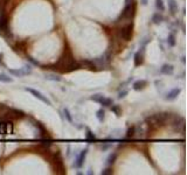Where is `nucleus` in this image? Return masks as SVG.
<instances>
[{
    "label": "nucleus",
    "instance_id": "obj_1",
    "mask_svg": "<svg viewBox=\"0 0 187 175\" xmlns=\"http://www.w3.org/2000/svg\"><path fill=\"white\" fill-rule=\"evenodd\" d=\"M54 67H55L54 69H57L59 71H62V72H70V71L79 70V69L82 68L81 63L75 61L74 55H73L71 50L69 48H67L65 50L63 55L60 57V60L57 61V63Z\"/></svg>",
    "mask_w": 187,
    "mask_h": 175
},
{
    "label": "nucleus",
    "instance_id": "obj_2",
    "mask_svg": "<svg viewBox=\"0 0 187 175\" xmlns=\"http://www.w3.org/2000/svg\"><path fill=\"white\" fill-rule=\"evenodd\" d=\"M170 117H171L170 113H157L151 117H147L146 123H148V125H151V126H160L168 120Z\"/></svg>",
    "mask_w": 187,
    "mask_h": 175
},
{
    "label": "nucleus",
    "instance_id": "obj_3",
    "mask_svg": "<svg viewBox=\"0 0 187 175\" xmlns=\"http://www.w3.org/2000/svg\"><path fill=\"white\" fill-rule=\"evenodd\" d=\"M50 162H52V166H53L55 173L57 174H65V165H63V159H62V155L60 152H56L52 157L50 159Z\"/></svg>",
    "mask_w": 187,
    "mask_h": 175
},
{
    "label": "nucleus",
    "instance_id": "obj_4",
    "mask_svg": "<svg viewBox=\"0 0 187 175\" xmlns=\"http://www.w3.org/2000/svg\"><path fill=\"white\" fill-rule=\"evenodd\" d=\"M0 33L5 36L11 34V32H10V21H8V16L6 14L5 8H0Z\"/></svg>",
    "mask_w": 187,
    "mask_h": 175
},
{
    "label": "nucleus",
    "instance_id": "obj_5",
    "mask_svg": "<svg viewBox=\"0 0 187 175\" xmlns=\"http://www.w3.org/2000/svg\"><path fill=\"white\" fill-rule=\"evenodd\" d=\"M132 33H134V25H132V22L122 26V27L118 29V32H117L118 38H119L120 40H124V41L131 40Z\"/></svg>",
    "mask_w": 187,
    "mask_h": 175
},
{
    "label": "nucleus",
    "instance_id": "obj_6",
    "mask_svg": "<svg viewBox=\"0 0 187 175\" xmlns=\"http://www.w3.org/2000/svg\"><path fill=\"white\" fill-rule=\"evenodd\" d=\"M26 91L30 92V94L33 95L35 98L40 99L41 102H43L45 104H47V105H52V102H50V100H49L46 96H43V95L41 94L40 91H38V90H35V89H32V88H26Z\"/></svg>",
    "mask_w": 187,
    "mask_h": 175
},
{
    "label": "nucleus",
    "instance_id": "obj_7",
    "mask_svg": "<svg viewBox=\"0 0 187 175\" xmlns=\"http://www.w3.org/2000/svg\"><path fill=\"white\" fill-rule=\"evenodd\" d=\"M87 154H88V149H87V148L83 149V151H81V153L77 155V158H76V160H75L74 166L77 167V168H81V167L83 166V163H84V160H85Z\"/></svg>",
    "mask_w": 187,
    "mask_h": 175
},
{
    "label": "nucleus",
    "instance_id": "obj_8",
    "mask_svg": "<svg viewBox=\"0 0 187 175\" xmlns=\"http://www.w3.org/2000/svg\"><path fill=\"white\" fill-rule=\"evenodd\" d=\"M181 92V89L180 88H175V89H172L168 94L166 95V100H174L179 95Z\"/></svg>",
    "mask_w": 187,
    "mask_h": 175
},
{
    "label": "nucleus",
    "instance_id": "obj_9",
    "mask_svg": "<svg viewBox=\"0 0 187 175\" xmlns=\"http://www.w3.org/2000/svg\"><path fill=\"white\" fill-rule=\"evenodd\" d=\"M146 85H147V82L145 80H139V81L134 82L132 88H134V90H136V91H140V90L145 89Z\"/></svg>",
    "mask_w": 187,
    "mask_h": 175
},
{
    "label": "nucleus",
    "instance_id": "obj_10",
    "mask_svg": "<svg viewBox=\"0 0 187 175\" xmlns=\"http://www.w3.org/2000/svg\"><path fill=\"white\" fill-rule=\"evenodd\" d=\"M143 62H144V58H143V53H140V52L136 53V54H134V66H136V67H139L140 64H143Z\"/></svg>",
    "mask_w": 187,
    "mask_h": 175
},
{
    "label": "nucleus",
    "instance_id": "obj_11",
    "mask_svg": "<svg viewBox=\"0 0 187 175\" xmlns=\"http://www.w3.org/2000/svg\"><path fill=\"white\" fill-rule=\"evenodd\" d=\"M168 10L171 14H175L178 12V4L175 0H168Z\"/></svg>",
    "mask_w": 187,
    "mask_h": 175
},
{
    "label": "nucleus",
    "instance_id": "obj_12",
    "mask_svg": "<svg viewBox=\"0 0 187 175\" xmlns=\"http://www.w3.org/2000/svg\"><path fill=\"white\" fill-rule=\"evenodd\" d=\"M163 21H164V16H163L160 13H154L152 15V22H153L154 25H159Z\"/></svg>",
    "mask_w": 187,
    "mask_h": 175
},
{
    "label": "nucleus",
    "instance_id": "obj_13",
    "mask_svg": "<svg viewBox=\"0 0 187 175\" xmlns=\"http://www.w3.org/2000/svg\"><path fill=\"white\" fill-rule=\"evenodd\" d=\"M8 133V123L0 121V134L5 135Z\"/></svg>",
    "mask_w": 187,
    "mask_h": 175
},
{
    "label": "nucleus",
    "instance_id": "obj_14",
    "mask_svg": "<svg viewBox=\"0 0 187 175\" xmlns=\"http://www.w3.org/2000/svg\"><path fill=\"white\" fill-rule=\"evenodd\" d=\"M161 74H165V75H168V74H172L173 72V67L170 66V64H164L160 69Z\"/></svg>",
    "mask_w": 187,
    "mask_h": 175
},
{
    "label": "nucleus",
    "instance_id": "obj_15",
    "mask_svg": "<svg viewBox=\"0 0 187 175\" xmlns=\"http://www.w3.org/2000/svg\"><path fill=\"white\" fill-rule=\"evenodd\" d=\"M45 78L48 80V81H55V82H60L62 80L60 76H57V75H55V74H46V75H45Z\"/></svg>",
    "mask_w": 187,
    "mask_h": 175
},
{
    "label": "nucleus",
    "instance_id": "obj_16",
    "mask_svg": "<svg viewBox=\"0 0 187 175\" xmlns=\"http://www.w3.org/2000/svg\"><path fill=\"white\" fill-rule=\"evenodd\" d=\"M101 105H103L104 108H110L112 104H114V100L111 99V98H107V97H104L102 100H101V103H99Z\"/></svg>",
    "mask_w": 187,
    "mask_h": 175
},
{
    "label": "nucleus",
    "instance_id": "obj_17",
    "mask_svg": "<svg viewBox=\"0 0 187 175\" xmlns=\"http://www.w3.org/2000/svg\"><path fill=\"white\" fill-rule=\"evenodd\" d=\"M116 159H117V154H116V153H111V154L109 155V158H108L107 165L108 166H112V165L116 162Z\"/></svg>",
    "mask_w": 187,
    "mask_h": 175
},
{
    "label": "nucleus",
    "instance_id": "obj_18",
    "mask_svg": "<svg viewBox=\"0 0 187 175\" xmlns=\"http://www.w3.org/2000/svg\"><path fill=\"white\" fill-rule=\"evenodd\" d=\"M10 74L11 75H13L15 77H22V76H25V74H24V71H22V69H18V70H14V69H10Z\"/></svg>",
    "mask_w": 187,
    "mask_h": 175
},
{
    "label": "nucleus",
    "instance_id": "obj_19",
    "mask_svg": "<svg viewBox=\"0 0 187 175\" xmlns=\"http://www.w3.org/2000/svg\"><path fill=\"white\" fill-rule=\"evenodd\" d=\"M96 117H97L98 120L102 123V121L104 120V118H105V112H104V110H103V109H99V110L96 112Z\"/></svg>",
    "mask_w": 187,
    "mask_h": 175
},
{
    "label": "nucleus",
    "instance_id": "obj_20",
    "mask_svg": "<svg viewBox=\"0 0 187 175\" xmlns=\"http://www.w3.org/2000/svg\"><path fill=\"white\" fill-rule=\"evenodd\" d=\"M0 82H2V83H11V82H13V78L7 76L6 74H0Z\"/></svg>",
    "mask_w": 187,
    "mask_h": 175
},
{
    "label": "nucleus",
    "instance_id": "obj_21",
    "mask_svg": "<svg viewBox=\"0 0 187 175\" xmlns=\"http://www.w3.org/2000/svg\"><path fill=\"white\" fill-rule=\"evenodd\" d=\"M85 139L88 140V141H94V140H96V135L94 134L93 132L89 130V128H87V133H85Z\"/></svg>",
    "mask_w": 187,
    "mask_h": 175
},
{
    "label": "nucleus",
    "instance_id": "obj_22",
    "mask_svg": "<svg viewBox=\"0 0 187 175\" xmlns=\"http://www.w3.org/2000/svg\"><path fill=\"white\" fill-rule=\"evenodd\" d=\"M104 98V96L102 94H96V95H93L91 97H90V99L94 100V102H96V103H101V100Z\"/></svg>",
    "mask_w": 187,
    "mask_h": 175
},
{
    "label": "nucleus",
    "instance_id": "obj_23",
    "mask_svg": "<svg viewBox=\"0 0 187 175\" xmlns=\"http://www.w3.org/2000/svg\"><path fill=\"white\" fill-rule=\"evenodd\" d=\"M110 108H111V111H112L117 117H119L120 114H122V109H120L118 105H114V104H112Z\"/></svg>",
    "mask_w": 187,
    "mask_h": 175
},
{
    "label": "nucleus",
    "instance_id": "obj_24",
    "mask_svg": "<svg viewBox=\"0 0 187 175\" xmlns=\"http://www.w3.org/2000/svg\"><path fill=\"white\" fill-rule=\"evenodd\" d=\"M167 43H168V46H171V47H174V46H175V36H174L173 33L168 34V38H167Z\"/></svg>",
    "mask_w": 187,
    "mask_h": 175
},
{
    "label": "nucleus",
    "instance_id": "obj_25",
    "mask_svg": "<svg viewBox=\"0 0 187 175\" xmlns=\"http://www.w3.org/2000/svg\"><path fill=\"white\" fill-rule=\"evenodd\" d=\"M134 135H136V126H131L126 132V138L130 139V138H134Z\"/></svg>",
    "mask_w": 187,
    "mask_h": 175
},
{
    "label": "nucleus",
    "instance_id": "obj_26",
    "mask_svg": "<svg viewBox=\"0 0 187 175\" xmlns=\"http://www.w3.org/2000/svg\"><path fill=\"white\" fill-rule=\"evenodd\" d=\"M156 7L159 10V11H165V5H164V1L163 0H156Z\"/></svg>",
    "mask_w": 187,
    "mask_h": 175
},
{
    "label": "nucleus",
    "instance_id": "obj_27",
    "mask_svg": "<svg viewBox=\"0 0 187 175\" xmlns=\"http://www.w3.org/2000/svg\"><path fill=\"white\" fill-rule=\"evenodd\" d=\"M63 113H65V116H66V118H67V120L69 123H73V117H71V114H70V112H69V110L67 108L63 109Z\"/></svg>",
    "mask_w": 187,
    "mask_h": 175
},
{
    "label": "nucleus",
    "instance_id": "obj_28",
    "mask_svg": "<svg viewBox=\"0 0 187 175\" xmlns=\"http://www.w3.org/2000/svg\"><path fill=\"white\" fill-rule=\"evenodd\" d=\"M22 71H24V74H25V75H27V74H30V72H32V66L26 64L25 67L22 68Z\"/></svg>",
    "mask_w": 187,
    "mask_h": 175
},
{
    "label": "nucleus",
    "instance_id": "obj_29",
    "mask_svg": "<svg viewBox=\"0 0 187 175\" xmlns=\"http://www.w3.org/2000/svg\"><path fill=\"white\" fill-rule=\"evenodd\" d=\"M101 174H102V175H110V174H114V171H112V168H105V169H103V171L101 172Z\"/></svg>",
    "mask_w": 187,
    "mask_h": 175
},
{
    "label": "nucleus",
    "instance_id": "obj_30",
    "mask_svg": "<svg viewBox=\"0 0 187 175\" xmlns=\"http://www.w3.org/2000/svg\"><path fill=\"white\" fill-rule=\"evenodd\" d=\"M8 2H10V0H0V8H5L6 10V6H7Z\"/></svg>",
    "mask_w": 187,
    "mask_h": 175
},
{
    "label": "nucleus",
    "instance_id": "obj_31",
    "mask_svg": "<svg viewBox=\"0 0 187 175\" xmlns=\"http://www.w3.org/2000/svg\"><path fill=\"white\" fill-rule=\"evenodd\" d=\"M126 95H128V90H123V91H120L119 94H118V98L122 99V98H124Z\"/></svg>",
    "mask_w": 187,
    "mask_h": 175
},
{
    "label": "nucleus",
    "instance_id": "obj_32",
    "mask_svg": "<svg viewBox=\"0 0 187 175\" xmlns=\"http://www.w3.org/2000/svg\"><path fill=\"white\" fill-rule=\"evenodd\" d=\"M28 60H29V61H30V62H33V63H34V64H39V63H38V62H36V61H34V60H33V58H32V57H28Z\"/></svg>",
    "mask_w": 187,
    "mask_h": 175
},
{
    "label": "nucleus",
    "instance_id": "obj_33",
    "mask_svg": "<svg viewBox=\"0 0 187 175\" xmlns=\"http://www.w3.org/2000/svg\"><path fill=\"white\" fill-rule=\"evenodd\" d=\"M2 54H0V66H2Z\"/></svg>",
    "mask_w": 187,
    "mask_h": 175
},
{
    "label": "nucleus",
    "instance_id": "obj_34",
    "mask_svg": "<svg viewBox=\"0 0 187 175\" xmlns=\"http://www.w3.org/2000/svg\"><path fill=\"white\" fill-rule=\"evenodd\" d=\"M142 4H143V5H146V4H147L146 0H143V2H142Z\"/></svg>",
    "mask_w": 187,
    "mask_h": 175
}]
</instances>
